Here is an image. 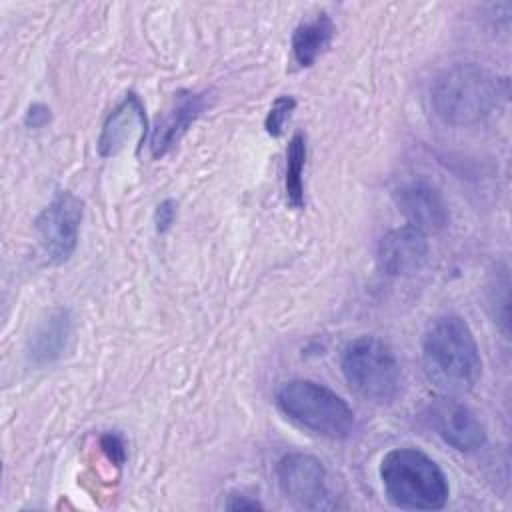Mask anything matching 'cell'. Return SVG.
I'll use <instances>...</instances> for the list:
<instances>
[{"mask_svg": "<svg viewBox=\"0 0 512 512\" xmlns=\"http://www.w3.org/2000/svg\"><path fill=\"white\" fill-rule=\"evenodd\" d=\"M508 96L510 80L474 62L444 68L430 86L434 114L456 128L488 120L508 102Z\"/></svg>", "mask_w": 512, "mask_h": 512, "instance_id": "obj_1", "label": "cell"}, {"mask_svg": "<svg viewBox=\"0 0 512 512\" xmlns=\"http://www.w3.org/2000/svg\"><path fill=\"white\" fill-rule=\"evenodd\" d=\"M422 360L428 380L450 396L470 392L482 374L476 338L458 314H440L428 324Z\"/></svg>", "mask_w": 512, "mask_h": 512, "instance_id": "obj_2", "label": "cell"}, {"mask_svg": "<svg viewBox=\"0 0 512 512\" xmlns=\"http://www.w3.org/2000/svg\"><path fill=\"white\" fill-rule=\"evenodd\" d=\"M378 474L386 498L404 510H440L450 488L442 468L418 448H394L380 460Z\"/></svg>", "mask_w": 512, "mask_h": 512, "instance_id": "obj_3", "label": "cell"}, {"mask_svg": "<svg viewBox=\"0 0 512 512\" xmlns=\"http://www.w3.org/2000/svg\"><path fill=\"white\" fill-rule=\"evenodd\" d=\"M278 408L300 426L330 438L344 440L354 430V412L342 396L314 380H290L276 392Z\"/></svg>", "mask_w": 512, "mask_h": 512, "instance_id": "obj_4", "label": "cell"}, {"mask_svg": "<svg viewBox=\"0 0 512 512\" xmlns=\"http://www.w3.org/2000/svg\"><path fill=\"white\" fill-rule=\"evenodd\" d=\"M342 374L348 386L364 400L392 402L400 392V364L392 348L376 336H360L342 352Z\"/></svg>", "mask_w": 512, "mask_h": 512, "instance_id": "obj_5", "label": "cell"}, {"mask_svg": "<svg viewBox=\"0 0 512 512\" xmlns=\"http://www.w3.org/2000/svg\"><path fill=\"white\" fill-rule=\"evenodd\" d=\"M82 200L72 192H58L36 216L34 230L50 262H66L78 244L82 222Z\"/></svg>", "mask_w": 512, "mask_h": 512, "instance_id": "obj_6", "label": "cell"}, {"mask_svg": "<svg viewBox=\"0 0 512 512\" xmlns=\"http://www.w3.org/2000/svg\"><path fill=\"white\" fill-rule=\"evenodd\" d=\"M276 480L282 494L306 510H320L330 506L328 472L324 464L304 452H288L276 462Z\"/></svg>", "mask_w": 512, "mask_h": 512, "instance_id": "obj_7", "label": "cell"}, {"mask_svg": "<svg viewBox=\"0 0 512 512\" xmlns=\"http://www.w3.org/2000/svg\"><path fill=\"white\" fill-rule=\"evenodd\" d=\"M424 416L430 428L458 452H476L486 444V428L480 418L450 396L430 402Z\"/></svg>", "mask_w": 512, "mask_h": 512, "instance_id": "obj_8", "label": "cell"}, {"mask_svg": "<svg viewBox=\"0 0 512 512\" xmlns=\"http://www.w3.org/2000/svg\"><path fill=\"white\" fill-rule=\"evenodd\" d=\"M148 134L146 110L138 94L128 92L122 102L106 116L100 136H98V154L110 158L120 154L132 142L140 150Z\"/></svg>", "mask_w": 512, "mask_h": 512, "instance_id": "obj_9", "label": "cell"}, {"mask_svg": "<svg viewBox=\"0 0 512 512\" xmlns=\"http://www.w3.org/2000/svg\"><path fill=\"white\" fill-rule=\"evenodd\" d=\"M428 254L430 246L426 234L406 224L380 238L376 260L380 270L388 276H412L424 268Z\"/></svg>", "mask_w": 512, "mask_h": 512, "instance_id": "obj_10", "label": "cell"}, {"mask_svg": "<svg viewBox=\"0 0 512 512\" xmlns=\"http://www.w3.org/2000/svg\"><path fill=\"white\" fill-rule=\"evenodd\" d=\"M398 210L410 226L426 232H440L450 222L448 204L442 192L426 180H408L394 190Z\"/></svg>", "mask_w": 512, "mask_h": 512, "instance_id": "obj_11", "label": "cell"}, {"mask_svg": "<svg viewBox=\"0 0 512 512\" xmlns=\"http://www.w3.org/2000/svg\"><path fill=\"white\" fill-rule=\"evenodd\" d=\"M208 100L202 92H178L172 104L158 118L150 138V152L154 158H162L172 152L186 136L190 126L202 116Z\"/></svg>", "mask_w": 512, "mask_h": 512, "instance_id": "obj_12", "label": "cell"}, {"mask_svg": "<svg viewBox=\"0 0 512 512\" xmlns=\"http://www.w3.org/2000/svg\"><path fill=\"white\" fill-rule=\"evenodd\" d=\"M74 322L66 308L50 310L32 330L26 342V360L30 366H50L58 362L72 340Z\"/></svg>", "mask_w": 512, "mask_h": 512, "instance_id": "obj_13", "label": "cell"}, {"mask_svg": "<svg viewBox=\"0 0 512 512\" xmlns=\"http://www.w3.org/2000/svg\"><path fill=\"white\" fill-rule=\"evenodd\" d=\"M334 32V22L326 12L298 24L292 34V56L296 64L302 68L312 66L330 46Z\"/></svg>", "mask_w": 512, "mask_h": 512, "instance_id": "obj_14", "label": "cell"}, {"mask_svg": "<svg viewBox=\"0 0 512 512\" xmlns=\"http://www.w3.org/2000/svg\"><path fill=\"white\" fill-rule=\"evenodd\" d=\"M304 164H306V138L304 134L296 132L290 138L288 150H286V174H284V190L286 200L292 208L304 206Z\"/></svg>", "mask_w": 512, "mask_h": 512, "instance_id": "obj_15", "label": "cell"}, {"mask_svg": "<svg viewBox=\"0 0 512 512\" xmlns=\"http://www.w3.org/2000/svg\"><path fill=\"white\" fill-rule=\"evenodd\" d=\"M508 288H510V280H508V268H496V272L492 274V282L488 286V300L494 312L496 322L502 324L504 334H508Z\"/></svg>", "mask_w": 512, "mask_h": 512, "instance_id": "obj_16", "label": "cell"}, {"mask_svg": "<svg viewBox=\"0 0 512 512\" xmlns=\"http://www.w3.org/2000/svg\"><path fill=\"white\" fill-rule=\"evenodd\" d=\"M294 108H296V100L292 96H278L264 118V130L274 138L280 136L284 132V126L290 120Z\"/></svg>", "mask_w": 512, "mask_h": 512, "instance_id": "obj_17", "label": "cell"}, {"mask_svg": "<svg viewBox=\"0 0 512 512\" xmlns=\"http://www.w3.org/2000/svg\"><path fill=\"white\" fill-rule=\"evenodd\" d=\"M100 450L104 452V456L114 464V466H122L126 460V444L122 440L120 434L114 432H106L100 436Z\"/></svg>", "mask_w": 512, "mask_h": 512, "instance_id": "obj_18", "label": "cell"}, {"mask_svg": "<svg viewBox=\"0 0 512 512\" xmlns=\"http://www.w3.org/2000/svg\"><path fill=\"white\" fill-rule=\"evenodd\" d=\"M176 208H178V204L172 198H166V200H162L156 206V210H154V226H156L158 234H164V232L170 230V226L174 224V218H176Z\"/></svg>", "mask_w": 512, "mask_h": 512, "instance_id": "obj_19", "label": "cell"}, {"mask_svg": "<svg viewBox=\"0 0 512 512\" xmlns=\"http://www.w3.org/2000/svg\"><path fill=\"white\" fill-rule=\"evenodd\" d=\"M50 122V108L42 102H34L28 106L24 114V124L28 128H44Z\"/></svg>", "mask_w": 512, "mask_h": 512, "instance_id": "obj_20", "label": "cell"}, {"mask_svg": "<svg viewBox=\"0 0 512 512\" xmlns=\"http://www.w3.org/2000/svg\"><path fill=\"white\" fill-rule=\"evenodd\" d=\"M226 508L228 510H262L264 506L246 494H232L230 500L226 502Z\"/></svg>", "mask_w": 512, "mask_h": 512, "instance_id": "obj_21", "label": "cell"}]
</instances>
